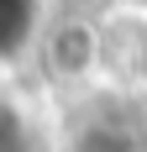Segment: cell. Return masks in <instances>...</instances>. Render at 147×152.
Segmentation results:
<instances>
[{
    "instance_id": "1",
    "label": "cell",
    "mask_w": 147,
    "mask_h": 152,
    "mask_svg": "<svg viewBox=\"0 0 147 152\" xmlns=\"http://www.w3.org/2000/svg\"><path fill=\"white\" fill-rule=\"evenodd\" d=\"M47 68L63 74V79H89V74H100V31L89 26V21L58 26L53 42H47Z\"/></svg>"
}]
</instances>
